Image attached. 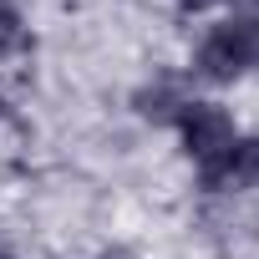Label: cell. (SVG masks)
Here are the masks:
<instances>
[{
    "instance_id": "obj_7",
    "label": "cell",
    "mask_w": 259,
    "mask_h": 259,
    "mask_svg": "<svg viewBox=\"0 0 259 259\" xmlns=\"http://www.w3.org/2000/svg\"><path fill=\"white\" fill-rule=\"evenodd\" d=\"M102 259H138V254H133V249H122V244H112V249H107Z\"/></svg>"
},
{
    "instance_id": "obj_3",
    "label": "cell",
    "mask_w": 259,
    "mask_h": 259,
    "mask_svg": "<svg viewBox=\"0 0 259 259\" xmlns=\"http://www.w3.org/2000/svg\"><path fill=\"white\" fill-rule=\"evenodd\" d=\"M203 193H254L259 188V133H239L213 163L198 168Z\"/></svg>"
},
{
    "instance_id": "obj_10",
    "label": "cell",
    "mask_w": 259,
    "mask_h": 259,
    "mask_svg": "<svg viewBox=\"0 0 259 259\" xmlns=\"http://www.w3.org/2000/svg\"><path fill=\"white\" fill-rule=\"evenodd\" d=\"M0 6H21V0H0Z\"/></svg>"
},
{
    "instance_id": "obj_8",
    "label": "cell",
    "mask_w": 259,
    "mask_h": 259,
    "mask_svg": "<svg viewBox=\"0 0 259 259\" xmlns=\"http://www.w3.org/2000/svg\"><path fill=\"white\" fill-rule=\"evenodd\" d=\"M6 117H11V102H6V97H0V122H6Z\"/></svg>"
},
{
    "instance_id": "obj_9",
    "label": "cell",
    "mask_w": 259,
    "mask_h": 259,
    "mask_svg": "<svg viewBox=\"0 0 259 259\" xmlns=\"http://www.w3.org/2000/svg\"><path fill=\"white\" fill-rule=\"evenodd\" d=\"M0 259H16V254H11V249H6V244H0Z\"/></svg>"
},
{
    "instance_id": "obj_2",
    "label": "cell",
    "mask_w": 259,
    "mask_h": 259,
    "mask_svg": "<svg viewBox=\"0 0 259 259\" xmlns=\"http://www.w3.org/2000/svg\"><path fill=\"white\" fill-rule=\"evenodd\" d=\"M173 133H178L188 163L203 168V163H213V158L239 138V122H234V112H229L219 97H188L183 112L173 117Z\"/></svg>"
},
{
    "instance_id": "obj_4",
    "label": "cell",
    "mask_w": 259,
    "mask_h": 259,
    "mask_svg": "<svg viewBox=\"0 0 259 259\" xmlns=\"http://www.w3.org/2000/svg\"><path fill=\"white\" fill-rule=\"evenodd\" d=\"M183 102H188V87H183V76H173V71H158L153 81H143V87L133 92V112H138L143 122H153V127H173V117L183 112Z\"/></svg>"
},
{
    "instance_id": "obj_1",
    "label": "cell",
    "mask_w": 259,
    "mask_h": 259,
    "mask_svg": "<svg viewBox=\"0 0 259 259\" xmlns=\"http://www.w3.org/2000/svg\"><path fill=\"white\" fill-rule=\"evenodd\" d=\"M259 66V16H229L208 26L193 46V76L208 87H234Z\"/></svg>"
},
{
    "instance_id": "obj_5",
    "label": "cell",
    "mask_w": 259,
    "mask_h": 259,
    "mask_svg": "<svg viewBox=\"0 0 259 259\" xmlns=\"http://www.w3.org/2000/svg\"><path fill=\"white\" fill-rule=\"evenodd\" d=\"M36 36H31V21L21 6H0V61H16V56H31Z\"/></svg>"
},
{
    "instance_id": "obj_6",
    "label": "cell",
    "mask_w": 259,
    "mask_h": 259,
    "mask_svg": "<svg viewBox=\"0 0 259 259\" xmlns=\"http://www.w3.org/2000/svg\"><path fill=\"white\" fill-rule=\"evenodd\" d=\"M178 16H208V11H224L229 0H173Z\"/></svg>"
}]
</instances>
